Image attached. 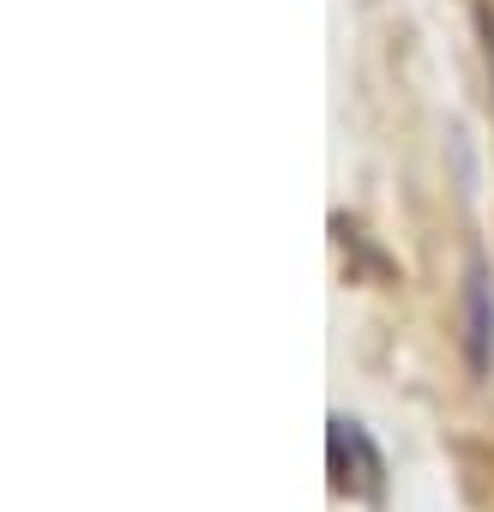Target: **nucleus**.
Here are the masks:
<instances>
[{"label": "nucleus", "instance_id": "2", "mask_svg": "<svg viewBox=\"0 0 494 512\" xmlns=\"http://www.w3.org/2000/svg\"><path fill=\"white\" fill-rule=\"evenodd\" d=\"M476 25H482V49H488V73H494V7H476Z\"/></svg>", "mask_w": 494, "mask_h": 512}, {"label": "nucleus", "instance_id": "1", "mask_svg": "<svg viewBox=\"0 0 494 512\" xmlns=\"http://www.w3.org/2000/svg\"><path fill=\"white\" fill-rule=\"evenodd\" d=\"M464 362L476 380L494 374V272L482 253H470L464 266Z\"/></svg>", "mask_w": 494, "mask_h": 512}]
</instances>
